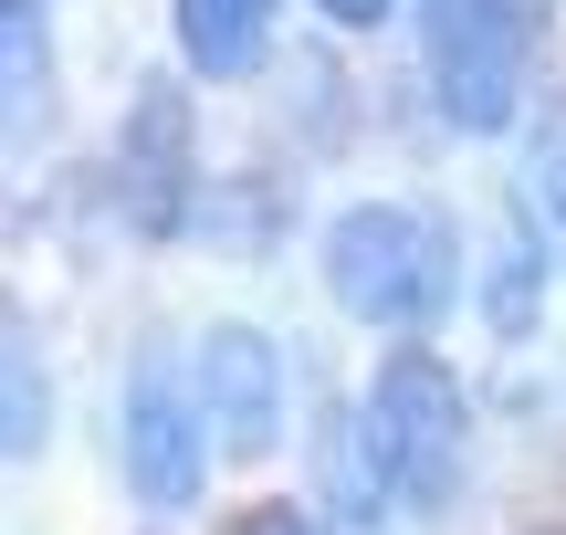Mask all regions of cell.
Segmentation results:
<instances>
[{
	"label": "cell",
	"mask_w": 566,
	"mask_h": 535,
	"mask_svg": "<svg viewBox=\"0 0 566 535\" xmlns=\"http://www.w3.org/2000/svg\"><path fill=\"white\" fill-rule=\"evenodd\" d=\"M11 462H32L42 452V420H53V389H42V357H32V326L11 315Z\"/></svg>",
	"instance_id": "cell-10"
},
{
	"label": "cell",
	"mask_w": 566,
	"mask_h": 535,
	"mask_svg": "<svg viewBox=\"0 0 566 535\" xmlns=\"http://www.w3.org/2000/svg\"><path fill=\"white\" fill-rule=\"evenodd\" d=\"M200 410L231 452H273L283 431V357L263 326H210L200 336Z\"/></svg>",
	"instance_id": "cell-5"
},
{
	"label": "cell",
	"mask_w": 566,
	"mask_h": 535,
	"mask_svg": "<svg viewBox=\"0 0 566 535\" xmlns=\"http://www.w3.org/2000/svg\"><path fill=\"white\" fill-rule=\"evenodd\" d=\"M325 294H336L357 326H441L451 305V231L441 210L409 200H357L325 221Z\"/></svg>",
	"instance_id": "cell-1"
},
{
	"label": "cell",
	"mask_w": 566,
	"mask_h": 535,
	"mask_svg": "<svg viewBox=\"0 0 566 535\" xmlns=\"http://www.w3.org/2000/svg\"><path fill=\"white\" fill-rule=\"evenodd\" d=\"M325 21H346V32H378V21H388V0H325Z\"/></svg>",
	"instance_id": "cell-13"
},
{
	"label": "cell",
	"mask_w": 566,
	"mask_h": 535,
	"mask_svg": "<svg viewBox=\"0 0 566 535\" xmlns=\"http://www.w3.org/2000/svg\"><path fill=\"white\" fill-rule=\"evenodd\" d=\"M483 315H493V336H535V315H546V252H535L525 231H504V242H493Z\"/></svg>",
	"instance_id": "cell-9"
},
{
	"label": "cell",
	"mask_w": 566,
	"mask_h": 535,
	"mask_svg": "<svg viewBox=\"0 0 566 535\" xmlns=\"http://www.w3.org/2000/svg\"><path fill=\"white\" fill-rule=\"evenodd\" d=\"M221 535H315V515H304V504H242Z\"/></svg>",
	"instance_id": "cell-12"
},
{
	"label": "cell",
	"mask_w": 566,
	"mask_h": 535,
	"mask_svg": "<svg viewBox=\"0 0 566 535\" xmlns=\"http://www.w3.org/2000/svg\"><path fill=\"white\" fill-rule=\"evenodd\" d=\"M420 53L441 84V116L493 137L525 105V11L514 0H420Z\"/></svg>",
	"instance_id": "cell-3"
},
{
	"label": "cell",
	"mask_w": 566,
	"mask_h": 535,
	"mask_svg": "<svg viewBox=\"0 0 566 535\" xmlns=\"http://www.w3.org/2000/svg\"><path fill=\"white\" fill-rule=\"evenodd\" d=\"M42 95H53V21H42V0H0V105H11V137H32Z\"/></svg>",
	"instance_id": "cell-8"
},
{
	"label": "cell",
	"mask_w": 566,
	"mask_h": 535,
	"mask_svg": "<svg viewBox=\"0 0 566 535\" xmlns=\"http://www.w3.org/2000/svg\"><path fill=\"white\" fill-rule=\"evenodd\" d=\"M179 200H189V95L147 84L126 116V210L137 231H179Z\"/></svg>",
	"instance_id": "cell-6"
},
{
	"label": "cell",
	"mask_w": 566,
	"mask_h": 535,
	"mask_svg": "<svg viewBox=\"0 0 566 535\" xmlns=\"http://www.w3.org/2000/svg\"><path fill=\"white\" fill-rule=\"evenodd\" d=\"M179 42L200 74H252L273 42V0H179Z\"/></svg>",
	"instance_id": "cell-7"
},
{
	"label": "cell",
	"mask_w": 566,
	"mask_h": 535,
	"mask_svg": "<svg viewBox=\"0 0 566 535\" xmlns=\"http://www.w3.org/2000/svg\"><path fill=\"white\" fill-rule=\"evenodd\" d=\"M367 452H378L388 504L451 515L462 462H472V399H462V378H451L430 347H399L378 378H367Z\"/></svg>",
	"instance_id": "cell-2"
},
{
	"label": "cell",
	"mask_w": 566,
	"mask_h": 535,
	"mask_svg": "<svg viewBox=\"0 0 566 535\" xmlns=\"http://www.w3.org/2000/svg\"><path fill=\"white\" fill-rule=\"evenodd\" d=\"M535 210H546V231L566 242V126H546V147H535Z\"/></svg>",
	"instance_id": "cell-11"
},
{
	"label": "cell",
	"mask_w": 566,
	"mask_h": 535,
	"mask_svg": "<svg viewBox=\"0 0 566 535\" xmlns=\"http://www.w3.org/2000/svg\"><path fill=\"white\" fill-rule=\"evenodd\" d=\"M126 483H137L147 515H189L200 483H210L200 410H189V389L158 368V357H137V378H126Z\"/></svg>",
	"instance_id": "cell-4"
}]
</instances>
